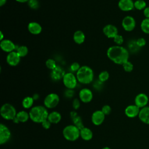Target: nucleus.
<instances>
[{
  "label": "nucleus",
  "mask_w": 149,
  "mask_h": 149,
  "mask_svg": "<svg viewBox=\"0 0 149 149\" xmlns=\"http://www.w3.org/2000/svg\"><path fill=\"white\" fill-rule=\"evenodd\" d=\"M108 58L113 63L123 65L128 61L129 54L127 49L122 45H113L108 48L107 51Z\"/></svg>",
  "instance_id": "f257e3e1"
},
{
  "label": "nucleus",
  "mask_w": 149,
  "mask_h": 149,
  "mask_svg": "<svg viewBox=\"0 0 149 149\" xmlns=\"http://www.w3.org/2000/svg\"><path fill=\"white\" fill-rule=\"evenodd\" d=\"M48 112L45 106L37 105L32 107L29 112L30 119L37 123H41L48 119Z\"/></svg>",
  "instance_id": "f03ea898"
},
{
  "label": "nucleus",
  "mask_w": 149,
  "mask_h": 149,
  "mask_svg": "<svg viewBox=\"0 0 149 149\" xmlns=\"http://www.w3.org/2000/svg\"><path fill=\"white\" fill-rule=\"evenodd\" d=\"M76 77L78 81L81 84H87L93 81L94 72L93 69L88 66H81L76 72Z\"/></svg>",
  "instance_id": "7ed1b4c3"
},
{
  "label": "nucleus",
  "mask_w": 149,
  "mask_h": 149,
  "mask_svg": "<svg viewBox=\"0 0 149 149\" xmlns=\"http://www.w3.org/2000/svg\"><path fill=\"white\" fill-rule=\"evenodd\" d=\"M62 134L64 138L70 141H74L80 136V129L74 125L65 126L63 129Z\"/></svg>",
  "instance_id": "20e7f679"
},
{
  "label": "nucleus",
  "mask_w": 149,
  "mask_h": 149,
  "mask_svg": "<svg viewBox=\"0 0 149 149\" xmlns=\"http://www.w3.org/2000/svg\"><path fill=\"white\" fill-rule=\"evenodd\" d=\"M1 115L5 120H13L16 116V108L9 103H5L1 106Z\"/></svg>",
  "instance_id": "39448f33"
},
{
  "label": "nucleus",
  "mask_w": 149,
  "mask_h": 149,
  "mask_svg": "<svg viewBox=\"0 0 149 149\" xmlns=\"http://www.w3.org/2000/svg\"><path fill=\"white\" fill-rule=\"evenodd\" d=\"M62 81L63 85L66 88L74 89L77 84V79L76 76L72 72L66 73L63 77Z\"/></svg>",
  "instance_id": "423d86ee"
},
{
  "label": "nucleus",
  "mask_w": 149,
  "mask_h": 149,
  "mask_svg": "<svg viewBox=\"0 0 149 149\" xmlns=\"http://www.w3.org/2000/svg\"><path fill=\"white\" fill-rule=\"evenodd\" d=\"M59 95L54 93L48 94L44 100V106L48 109H52L56 107L59 102Z\"/></svg>",
  "instance_id": "0eeeda50"
},
{
  "label": "nucleus",
  "mask_w": 149,
  "mask_h": 149,
  "mask_svg": "<svg viewBox=\"0 0 149 149\" xmlns=\"http://www.w3.org/2000/svg\"><path fill=\"white\" fill-rule=\"evenodd\" d=\"M122 26L126 31H133L136 27V20L132 16H125L122 21Z\"/></svg>",
  "instance_id": "6e6552de"
},
{
  "label": "nucleus",
  "mask_w": 149,
  "mask_h": 149,
  "mask_svg": "<svg viewBox=\"0 0 149 149\" xmlns=\"http://www.w3.org/2000/svg\"><path fill=\"white\" fill-rule=\"evenodd\" d=\"M11 137L10 129L4 124L0 125V144L1 145L7 143Z\"/></svg>",
  "instance_id": "1a4fd4ad"
},
{
  "label": "nucleus",
  "mask_w": 149,
  "mask_h": 149,
  "mask_svg": "<svg viewBox=\"0 0 149 149\" xmlns=\"http://www.w3.org/2000/svg\"><path fill=\"white\" fill-rule=\"evenodd\" d=\"M80 100L84 103L90 102L93 98L92 91L88 88H84L80 90L79 93Z\"/></svg>",
  "instance_id": "9d476101"
},
{
  "label": "nucleus",
  "mask_w": 149,
  "mask_h": 149,
  "mask_svg": "<svg viewBox=\"0 0 149 149\" xmlns=\"http://www.w3.org/2000/svg\"><path fill=\"white\" fill-rule=\"evenodd\" d=\"M102 32L108 38H113L118 34V28L112 24H108L105 25L102 29Z\"/></svg>",
  "instance_id": "9b49d317"
},
{
  "label": "nucleus",
  "mask_w": 149,
  "mask_h": 149,
  "mask_svg": "<svg viewBox=\"0 0 149 149\" xmlns=\"http://www.w3.org/2000/svg\"><path fill=\"white\" fill-rule=\"evenodd\" d=\"M0 47L3 51L9 53L12 51H15L17 46L12 41L9 39H3L0 42Z\"/></svg>",
  "instance_id": "f8f14e48"
},
{
  "label": "nucleus",
  "mask_w": 149,
  "mask_h": 149,
  "mask_svg": "<svg viewBox=\"0 0 149 149\" xmlns=\"http://www.w3.org/2000/svg\"><path fill=\"white\" fill-rule=\"evenodd\" d=\"M149 99L148 97L145 93L138 94L134 98V104L140 108L145 107L148 104Z\"/></svg>",
  "instance_id": "ddd939ff"
},
{
  "label": "nucleus",
  "mask_w": 149,
  "mask_h": 149,
  "mask_svg": "<svg viewBox=\"0 0 149 149\" xmlns=\"http://www.w3.org/2000/svg\"><path fill=\"white\" fill-rule=\"evenodd\" d=\"M20 56L17 54L16 51H12L8 54L6 56V62L11 66H17L20 62Z\"/></svg>",
  "instance_id": "4468645a"
},
{
  "label": "nucleus",
  "mask_w": 149,
  "mask_h": 149,
  "mask_svg": "<svg viewBox=\"0 0 149 149\" xmlns=\"http://www.w3.org/2000/svg\"><path fill=\"white\" fill-rule=\"evenodd\" d=\"M140 108L135 104L127 106L125 109V113L129 118H134L139 116Z\"/></svg>",
  "instance_id": "2eb2a0df"
},
{
  "label": "nucleus",
  "mask_w": 149,
  "mask_h": 149,
  "mask_svg": "<svg viewBox=\"0 0 149 149\" xmlns=\"http://www.w3.org/2000/svg\"><path fill=\"white\" fill-rule=\"evenodd\" d=\"M105 117V115L101 110L95 111L91 115V122L94 125L96 126L100 125L104 122Z\"/></svg>",
  "instance_id": "dca6fc26"
},
{
  "label": "nucleus",
  "mask_w": 149,
  "mask_h": 149,
  "mask_svg": "<svg viewBox=\"0 0 149 149\" xmlns=\"http://www.w3.org/2000/svg\"><path fill=\"white\" fill-rule=\"evenodd\" d=\"M65 73H66L65 72L62 68L59 66H56L55 69L51 70V77L52 80L55 81H58L61 79H63V77L64 76Z\"/></svg>",
  "instance_id": "f3484780"
},
{
  "label": "nucleus",
  "mask_w": 149,
  "mask_h": 149,
  "mask_svg": "<svg viewBox=\"0 0 149 149\" xmlns=\"http://www.w3.org/2000/svg\"><path fill=\"white\" fill-rule=\"evenodd\" d=\"M118 7L122 11H130L134 8V2L133 0H119L118 2Z\"/></svg>",
  "instance_id": "a211bd4d"
},
{
  "label": "nucleus",
  "mask_w": 149,
  "mask_h": 149,
  "mask_svg": "<svg viewBox=\"0 0 149 149\" xmlns=\"http://www.w3.org/2000/svg\"><path fill=\"white\" fill-rule=\"evenodd\" d=\"M138 117L141 122L149 125V107L140 108Z\"/></svg>",
  "instance_id": "6ab92c4d"
},
{
  "label": "nucleus",
  "mask_w": 149,
  "mask_h": 149,
  "mask_svg": "<svg viewBox=\"0 0 149 149\" xmlns=\"http://www.w3.org/2000/svg\"><path fill=\"white\" fill-rule=\"evenodd\" d=\"M28 31L33 35H38L42 31V27L36 22H30L27 25Z\"/></svg>",
  "instance_id": "aec40b11"
},
{
  "label": "nucleus",
  "mask_w": 149,
  "mask_h": 149,
  "mask_svg": "<svg viewBox=\"0 0 149 149\" xmlns=\"http://www.w3.org/2000/svg\"><path fill=\"white\" fill-rule=\"evenodd\" d=\"M73 39L74 42L77 44H81L85 41V34L81 30H76L73 35Z\"/></svg>",
  "instance_id": "412c9836"
},
{
  "label": "nucleus",
  "mask_w": 149,
  "mask_h": 149,
  "mask_svg": "<svg viewBox=\"0 0 149 149\" xmlns=\"http://www.w3.org/2000/svg\"><path fill=\"white\" fill-rule=\"evenodd\" d=\"M80 135L83 140L85 141H89L93 138V133L90 129L84 127L83 129L80 130Z\"/></svg>",
  "instance_id": "4be33fe9"
},
{
  "label": "nucleus",
  "mask_w": 149,
  "mask_h": 149,
  "mask_svg": "<svg viewBox=\"0 0 149 149\" xmlns=\"http://www.w3.org/2000/svg\"><path fill=\"white\" fill-rule=\"evenodd\" d=\"M62 119L61 114L58 111H52L51 113H49L48 116V120L53 124L58 123Z\"/></svg>",
  "instance_id": "5701e85b"
},
{
  "label": "nucleus",
  "mask_w": 149,
  "mask_h": 149,
  "mask_svg": "<svg viewBox=\"0 0 149 149\" xmlns=\"http://www.w3.org/2000/svg\"><path fill=\"white\" fill-rule=\"evenodd\" d=\"M16 117L17 118L19 122H26L30 119L29 112L26 111H20L17 113Z\"/></svg>",
  "instance_id": "b1692460"
},
{
  "label": "nucleus",
  "mask_w": 149,
  "mask_h": 149,
  "mask_svg": "<svg viewBox=\"0 0 149 149\" xmlns=\"http://www.w3.org/2000/svg\"><path fill=\"white\" fill-rule=\"evenodd\" d=\"M34 99L33 97L27 96L23 98L22 100V106L25 109H30L32 107L33 104H34Z\"/></svg>",
  "instance_id": "393cba45"
},
{
  "label": "nucleus",
  "mask_w": 149,
  "mask_h": 149,
  "mask_svg": "<svg viewBox=\"0 0 149 149\" xmlns=\"http://www.w3.org/2000/svg\"><path fill=\"white\" fill-rule=\"evenodd\" d=\"M16 51L17 53V54L22 57H24L26 56L29 52V49L28 48L25 46V45H20L19 47H17L16 49Z\"/></svg>",
  "instance_id": "a878e982"
},
{
  "label": "nucleus",
  "mask_w": 149,
  "mask_h": 149,
  "mask_svg": "<svg viewBox=\"0 0 149 149\" xmlns=\"http://www.w3.org/2000/svg\"><path fill=\"white\" fill-rule=\"evenodd\" d=\"M140 28L144 33L149 34V18H145L140 24Z\"/></svg>",
  "instance_id": "bb28decb"
},
{
  "label": "nucleus",
  "mask_w": 149,
  "mask_h": 149,
  "mask_svg": "<svg viewBox=\"0 0 149 149\" xmlns=\"http://www.w3.org/2000/svg\"><path fill=\"white\" fill-rule=\"evenodd\" d=\"M72 120L73 121V125H75L80 130H81V129H83L84 127L83 122V120H82L80 116L77 115V116H76L75 118H74Z\"/></svg>",
  "instance_id": "cd10ccee"
},
{
  "label": "nucleus",
  "mask_w": 149,
  "mask_h": 149,
  "mask_svg": "<svg viewBox=\"0 0 149 149\" xmlns=\"http://www.w3.org/2000/svg\"><path fill=\"white\" fill-rule=\"evenodd\" d=\"M134 6L137 10H144L146 7V2L144 0H136L134 2Z\"/></svg>",
  "instance_id": "c85d7f7f"
},
{
  "label": "nucleus",
  "mask_w": 149,
  "mask_h": 149,
  "mask_svg": "<svg viewBox=\"0 0 149 149\" xmlns=\"http://www.w3.org/2000/svg\"><path fill=\"white\" fill-rule=\"evenodd\" d=\"M109 77V74L108 72L106 70L102 71L98 74V80L102 83L107 81Z\"/></svg>",
  "instance_id": "c756f323"
},
{
  "label": "nucleus",
  "mask_w": 149,
  "mask_h": 149,
  "mask_svg": "<svg viewBox=\"0 0 149 149\" xmlns=\"http://www.w3.org/2000/svg\"><path fill=\"white\" fill-rule=\"evenodd\" d=\"M45 65L48 69L51 70L55 69L57 66L55 61L52 58H49L45 61Z\"/></svg>",
  "instance_id": "7c9ffc66"
},
{
  "label": "nucleus",
  "mask_w": 149,
  "mask_h": 149,
  "mask_svg": "<svg viewBox=\"0 0 149 149\" xmlns=\"http://www.w3.org/2000/svg\"><path fill=\"white\" fill-rule=\"evenodd\" d=\"M28 6L31 9H37L40 7V3L38 0H29L27 2Z\"/></svg>",
  "instance_id": "2f4dec72"
},
{
  "label": "nucleus",
  "mask_w": 149,
  "mask_h": 149,
  "mask_svg": "<svg viewBox=\"0 0 149 149\" xmlns=\"http://www.w3.org/2000/svg\"><path fill=\"white\" fill-rule=\"evenodd\" d=\"M122 66H123L124 70L126 72H131L133 69V65L132 64V63L131 62H130L129 61L125 62L122 65Z\"/></svg>",
  "instance_id": "473e14b6"
},
{
  "label": "nucleus",
  "mask_w": 149,
  "mask_h": 149,
  "mask_svg": "<svg viewBox=\"0 0 149 149\" xmlns=\"http://www.w3.org/2000/svg\"><path fill=\"white\" fill-rule=\"evenodd\" d=\"M81 66L80 65V64L77 62H73L70 65V72L74 73V72H77L79 69L80 68Z\"/></svg>",
  "instance_id": "72a5a7b5"
},
{
  "label": "nucleus",
  "mask_w": 149,
  "mask_h": 149,
  "mask_svg": "<svg viewBox=\"0 0 149 149\" xmlns=\"http://www.w3.org/2000/svg\"><path fill=\"white\" fill-rule=\"evenodd\" d=\"M113 39L114 42L118 45H121L123 44V41H124V39H123V36L120 35V34L116 35Z\"/></svg>",
  "instance_id": "f704fd0d"
},
{
  "label": "nucleus",
  "mask_w": 149,
  "mask_h": 149,
  "mask_svg": "<svg viewBox=\"0 0 149 149\" xmlns=\"http://www.w3.org/2000/svg\"><path fill=\"white\" fill-rule=\"evenodd\" d=\"M101 111L105 115H108L111 112V107L108 105H105L102 107Z\"/></svg>",
  "instance_id": "c9c22d12"
},
{
  "label": "nucleus",
  "mask_w": 149,
  "mask_h": 149,
  "mask_svg": "<svg viewBox=\"0 0 149 149\" xmlns=\"http://www.w3.org/2000/svg\"><path fill=\"white\" fill-rule=\"evenodd\" d=\"M74 94V91L73 90V89H69L67 88L64 93V95L66 97L68 98H70L72 97H73Z\"/></svg>",
  "instance_id": "e433bc0d"
},
{
  "label": "nucleus",
  "mask_w": 149,
  "mask_h": 149,
  "mask_svg": "<svg viewBox=\"0 0 149 149\" xmlns=\"http://www.w3.org/2000/svg\"><path fill=\"white\" fill-rule=\"evenodd\" d=\"M80 100L78 98H74L72 102V107L74 110H77L80 108Z\"/></svg>",
  "instance_id": "4c0bfd02"
},
{
  "label": "nucleus",
  "mask_w": 149,
  "mask_h": 149,
  "mask_svg": "<svg viewBox=\"0 0 149 149\" xmlns=\"http://www.w3.org/2000/svg\"><path fill=\"white\" fill-rule=\"evenodd\" d=\"M136 43L137 46H139L140 47H144L146 45V40L144 38L141 37V38H139L137 40Z\"/></svg>",
  "instance_id": "58836bf2"
},
{
  "label": "nucleus",
  "mask_w": 149,
  "mask_h": 149,
  "mask_svg": "<svg viewBox=\"0 0 149 149\" xmlns=\"http://www.w3.org/2000/svg\"><path fill=\"white\" fill-rule=\"evenodd\" d=\"M51 123L48 120V119H46L45 120H44L43 122L41 123V125H42V126L43 128H44L45 129H48L50 128L51 126Z\"/></svg>",
  "instance_id": "ea45409f"
},
{
  "label": "nucleus",
  "mask_w": 149,
  "mask_h": 149,
  "mask_svg": "<svg viewBox=\"0 0 149 149\" xmlns=\"http://www.w3.org/2000/svg\"><path fill=\"white\" fill-rule=\"evenodd\" d=\"M102 84H103L102 82H101V81H100L99 80H97V81L94 83V88H95V89L99 90V89H100V88L102 87Z\"/></svg>",
  "instance_id": "a19ab883"
},
{
  "label": "nucleus",
  "mask_w": 149,
  "mask_h": 149,
  "mask_svg": "<svg viewBox=\"0 0 149 149\" xmlns=\"http://www.w3.org/2000/svg\"><path fill=\"white\" fill-rule=\"evenodd\" d=\"M143 14L146 18H149V6H147L143 10Z\"/></svg>",
  "instance_id": "79ce46f5"
},
{
  "label": "nucleus",
  "mask_w": 149,
  "mask_h": 149,
  "mask_svg": "<svg viewBox=\"0 0 149 149\" xmlns=\"http://www.w3.org/2000/svg\"><path fill=\"white\" fill-rule=\"evenodd\" d=\"M77 115H77V112H76V111H71L70 113V118H71L72 119H73L74 118H75L76 116H77Z\"/></svg>",
  "instance_id": "37998d69"
},
{
  "label": "nucleus",
  "mask_w": 149,
  "mask_h": 149,
  "mask_svg": "<svg viewBox=\"0 0 149 149\" xmlns=\"http://www.w3.org/2000/svg\"><path fill=\"white\" fill-rule=\"evenodd\" d=\"M39 97H40V96H39V95H38L37 93L34 94L33 95V98L34 100H38V99L39 98Z\"/></svg>",
  "instance_id": "c03bdc74"
},
{
  "label": "nucleus",
  "mask_w": 149,
  "mask_h": 149,
  "mask_svg": "<svg viewBox=\"0 0 149 149\" xmlns=\"http://www.w3.org/2000/svg\"><path fill=\"white\" fill-rule=\"evenodd\" d=\"M7 0H0V6H2L6 3Z\"/></svg>",
  "instance_id": "a18cd8bd"
},
{
  "label": "nucleus",
  "mask_w": 149,
  "mask_h": 149,
  "mask_svg": "<svg viewBox=\"0 0 149 149\" xmlns=\"http://www.w3.org/2000/svg\"><path fill=\"white\" fill-rule=\"evenodd\" d=\"M15 1L19 3H26V2H27L29 0H15Z\"/></svg>",
  "instance_id": "49530a36"
},
{
  "label": "nucleus",
  "mask_w": 149,
  "mask_h": 149,
  "mask_svg": "<svg viewBox=\"0 0 149 149\" xmlns=\"http://www.w3.org/2000/svg\"><path fill=\"white\" fill-rule=\"evenodd\" d=\"M12 120H13V122L15 123H19V120L17 119V118L16 117H15Z\"/></svg>",
  "instance_id": "de8ad7c7"
},
{
  "label": "nucleus",
  "mask_w": 149,
  "mask_h": 149,
  "mask_svg": "<svg viewBox=\"0 0 149 149\" xmlns=\"http://www.w3.org/2000/svg\"><path fill=\"white\" fill-rule=\"evenodd\" d=\"M0 36H1L0 40H1V41H2V40H3V33H2V31H0Z\"/></svg>",
  "instance_id": "09e8293b"
},
{
  "label": "nucleus",
  "mask_w": 149,
  "mask_h": 149,
  "mask_svg": "<svg viewBox=\"0 0 149 149\" xmlns=\"http://www.w3.org/2000/svg\"><path fill=\"white\" fill-rule=\"evenodd\" d=\"M102 149H111V148H109V147H105L102 148Z\"/></svg>",
  "instance_id": "8fccbe9b"
}]
</instances>
